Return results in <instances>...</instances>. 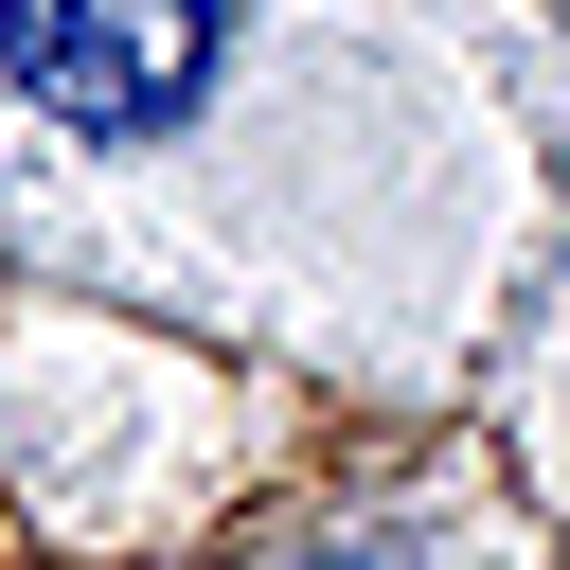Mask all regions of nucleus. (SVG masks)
<instances>
[{"label":"nucleus","mask_w":570,"mask_h":570,"mask_svg":"<svg viewBox=\"0 0 570 570\" xmlns=\"http://www.w3.org/2000/svg\"><path fill=\"white\" fill-rule=\"evenodd\" d=\"M0 36H18V71H36V107H71V125H178L196 107V71H214V0H0Z\"/></svg>","instance_id":"1"},{"label":"nucleus","mask_w":570,"mask_h":570,"mask_svg":"<svg viewBox=\"0 0 570 570\" xmlns=\"http://www.w3.org/2000/svg\"><path fill=\"white\" fill-rule=\"evenodd\" d=\"M338 570H392V552H338Z\"/></svg>","instance_id":"2"}]
</instances>
